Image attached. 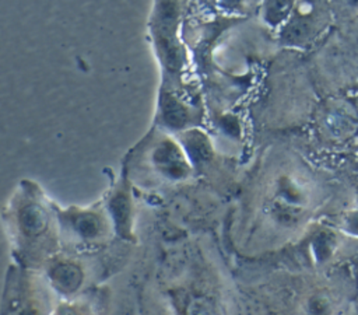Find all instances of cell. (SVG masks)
Here are the masks:
<instances>
[{
    "instance_id": "1",
    "label": "cell",
    "mask_w": 358,
    "mask_h": 315,
    "mask_svg": "<svg viewBox=\"0 0 358 315\" xmlns=\"http://www.w3.org/2000/svg\"><path fill=\"white\" fill-rule=\"evenodd\" d=\"M55 280L64 288H74L76 284L80 281V276L74 267L63 266L57 269Z\"/></svg>"
},
{
    "instance_id": "2",
    "label": "cell",
    "mask_w": 358,
    "mask_h": 315,
    "mask_svg": "<svg viewBox=\"0 0 358 315\" xmlns=\"http://www.w3.org/2000/svg\"><path fill=\"white\" fill-rule=\"evenodd\" d=\"M280 192L282 195V197L288 202V203H299L302 199V193L299 192V189L289 182L288 179H282L280 182Z\"/></svg>"
},
{
    "instance_id": "3",
    "label": "cell",
    "mask_w": 358,
    "mask_h": 315,
    "mask_svg": "<svg viewBox=\"0 0 358 315\" xmlns=\"http://www.w3.org/2000/svg\"><path fill=\"white\" fill-rule=\"evenodd\" d=\"M277 214H278V220L284 223H292L296 218L294 209L289 206H280V209L277 210Z\"/></svg>"
},
{
    "instance_id": "4",
    "label": "cell",
    "mask_w": 358,
    "mask_h": 315,
    "mask_svg": "<svg viewBox=\"0 0 358 315\" xmlns=\"http://www.w3.org/2000/svg\"><path fill=\"white\" fill-rule=\"evenodd\" d=\"M350 225H351L352 231L358 234V213L354 214V216L350 218Z\"/></svg>"
},
{
    "instance_id": "5",
    "label": "cell",
    "mask_w": 358,
    "mask_h": 315,
    "mask_svg": "<svg viewBox=\"0 0 358 315\" xmlns=\"http://www.w3.org/2000/svg\"><path fill=\"white\" fill-rule=\"evenodd\" d=\"M224 4H228V6H235L238 3H241V0H221Z\"/></svg>"
},
{
    "instance_id": "6",
    "label": "cell",
    "mask_w": 358,
    "mask_h": 315,
    "mask_svg": "<svg viewBox=\"0 0 358 315\" xmlns=\"http://www.w3.org/2000/svg\"><path fill=\"white\" fill-rule=\"evenodd\" d=\"M348 3L352 6H358V0H348Z\"/></svg>"
}]
</instances>
